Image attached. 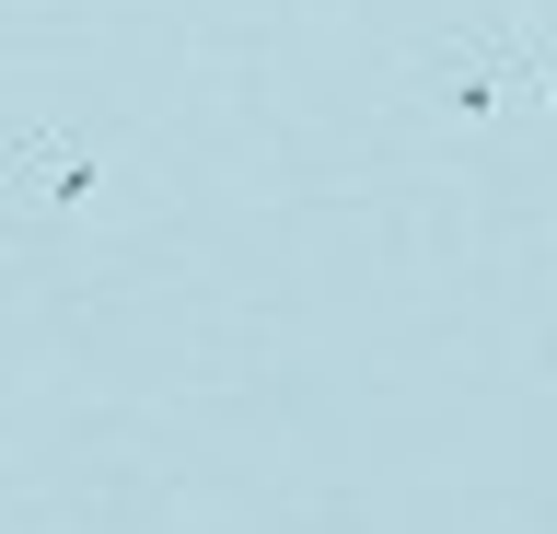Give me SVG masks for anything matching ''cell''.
Instances as JSON below:
<instances>
[{"label": "cell", "mask_w": 557, "mask_h": 534, "mask_svg": "<svg viewBox=\"0 0 557 534\" xmlns=\"http://www.w3.org/2000/svg\"><path fill=\"white\" fill-rule=\"evenodd\" d=\"M499 47H511V94H534V116L557 140V24H499Z\"/></svg>", "instance_id": "obj_2"}, {"label": "cell", "mask_w": 557, "mask_h": 534, "mask_svg": "<svg viewBox=\"0 0 557 534\" xmlns=\"http://www.w3.org/2000/svg\"><path fill=\"white\" fill-rule=\"evenodd\" d=\"M430 94H442L453 116H476V128H487L499 94H511V47H499V36H442V47H430Z\"/></svg>", "instance_id": "obj_1"}, {"label": "cell", "mask_w": 557, "mask_h": 534, "mask_svg": "<svg viewBox=\"0 0 557 534\" xmlns=\"http://www.w3.org/2000/svg\"><path fill=\"white\" fill-rule=\"evenodd\" d=\"M24 163H47V198H94V140H24Z\"/></svg>", "instance_id": "obj_3"}]
</instances>
